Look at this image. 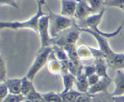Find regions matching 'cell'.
Segmentation results:
<instances>
[{"instance_id":"obj_1","label":"cell","mask_w":124,"mask_h":102,"mask_svg":"<svg viewBox=\"0 0 124 102\" xmlns=\"http://www.w3.org/2000/svg\"><path fill=\"white\" fill-rule=\"evenodd\" d=\"M105 12V8H101L100 10L99 13L97 14H94V15H91L89 17H87L86 19L80 21V23L77 25L78 27H88V28H91L92 31L96 32L97 34L106 37V38H111V37H114L116 35H118L120 33H121V30H122V26H119L117 27V30L112 32V33H104V32H101L100 28H99V25L101 24V19L103 17V14Z\"/></svg>"},{"instance_id":"obj_2","label":"cell","mask_w":124,"mask_h":102,"mask_svg":"<svg viewBox=\"0 0 124 102\" xmlns=\"http://www.w3.org/2000/svg\"><path fill=\"white\" fill-rule=\"evenodd\" d=\"M44 15V12L42 11V4H39L38 11L36 15L29 20L26 21H17V22H1L0 27L1 28H10V30H21V28H29L35 33H38L39 28V22L41 16Z\"/></svg>"},{"instance_id":"obj_3","label":"cell","mask_w":124,"mask_h":102,"mask_svg":"<svg viewBox=\"0 0 124 102\" xmlns=\"http://www.w3.org/2000/svg\"><path fill=\"white\" fill-rule=\"evenodd\" d=\"M50 35L52 38L56 37L59 35L61 33L68 30V28L74 27L75 21L70 19L69 17H65L63 15H57V14H53L50 12Z\"/></svg>"},{"instance_id":"obj_4","label":"cell","mask_w":124,"mask_h":102,"mask_svg":"<svg viewBox=\"0 0 124 102\" xmlns=\"http://www.w3.org/2000/svg\"><path fill=\"white\" fill-rule=\"evenodd\" d=\"M80 33H81L80 28L77 27V25H75L74 27L64 31L63 33H61L56 37L52 38L51 44L57 45L62 48H65V47L71 46V45H75L76 42L78 41V39L80 37Z\"/></svg>"},{"instance_id":"obj_5","label":"cell","mask_w":124,"mask_h":102,"mask_svg":"<svg viewBox=\"0 0 124 102\" xmlns=\"http://www.w3.org/2000/svg\"><path fill=\"white\" fill-rule=\"evenodd\" d=\"M52 51H53V47H51V46H48L42 50H39L33 65L30 67L27 75H26V77L29 80L34 81V79L38 75V73L45 66V64H47V62L49 60V56L52 53Z\"/></svg>"},{"instance_id":"obj_6","label":"cell","mask_w":124,"mask_h":102,"mask_svg":"<svg viewBox=\"0 0 124 102\" xmlns=\"http://www.w3.org/2000/svg\"><path fill=\"white\" fill-rule=\"evenodd\" d=\"M50 15H44L41 16L39 22V28H38V33L39 34L40 38V49L42 50L46 47L50 46L51 42H52V37L50 35Z\"/></svg>"},{"instance_id":"obj_7","label":"cell","mask_w":124,"mask_h":102,"mask_svg":"<svg viewBox=\"0 0 124 102\" xmlns=\"http://www.w3.org/2000/svg\"><path fill=\"white\" fill-rule=\"evenodd\" d=\"M78 0H61L60 14L65 17H74Z\"/></svg>"},{"instance_id":"obj_8","label":"cell","mask_w":124,"mask_h":102,"mask_svg":"<svg viewBox=\"0 0 124 102\" xmlns=\"http://www.w3.org/2000/svg\"><path fill=\"white\" fill-rule=\"evenodd\" d=\"M92 13H94V11L92 10V8L90 7L87 1H78V5H77V8H76L74 18L78 21H82L87 17L91 16L90 14Z\"/></svg>"},{"instance_id":"obj_9","label":"cell","mask_w":124,"mask_h":102,"mask_svg":"<svg viewBox=\"0 0 124 102\" xmlns=\"http://www.w3.org/2000/svg\"><path fill=\"white\" fill-rule=\"evenodd\" d=\"M76 88L80 92H88L90 88V84L88 82V77L85 75L83 71V66L80 68L78 74L76 75V82H75Z\"/></svg>"},{"instance_id":"obj_10","label":"cell","mask_w":124,"mask_h":102,"mask_svg":"<svg viewBox=\"0 0 124 102\" xmlns=\"http://www.w3.org/2000/svg\"><path fill=\"white\" fill-rule=\"evenodd\" d=\"M111 82H112V80L110 78H101L96 84L90 86L88 92L92 95H95V94H98L101 92H105V91H107V88H108V86L110 85Z\"/></svg>"},{"instance_id":"obj_11","label":"cell","mask_w":124,"mask_h":102,"mask_svg":"<svg viewBox=\"0 0 124 102\" xmlns=\"http://www.w3.org/2000/svg\"><path fill=\"white\" fill-rule=\"evenodd\" d=\"M114 84H115V88H114V91L112 92V95L113 96L124 95V71L123 70L116 71Z\"/></svg>"},{"instance_id":"obj_12","label":"cell","mask_w":124,"mask_h":102,"mask_svg":"<svg viewBox=\"0 0 124 102\" xmlns=\"http://www.w3.org/2000/svg\"><path fill=\"white\" fill-rule=\"evenodd\" d=\"M47 69L52 75H62V67L60 61L55 57L53 51L49 56V60L47 62Z\"/></svg>"},{"instance_id":"obj_13","label":"cell","mask_w":124,"mask_h":102,"mask_svg":"<svg viewBox=\"0 0 124 102\" xmlns=\"http://www.w3.org/2000/svg\"><path fill=\"white\" fill-rule=\"evenodd\" d=\"M5 83L8 86L11 94H21L22 91V79H7Z\"/></svg>"},{"instance_id":"obj_14","label":"cell","mask_w":124,"mask_h":102,"mask_svg":"<svg viewBox=\"0 0 124 102\" xmlns=\"http://www.w3.org/2000/svg\"><path fill=\"white\" fill-rule=\"evenodd\" d=\"M95 66L97 69V74L101 78H109L107 74V68L109 67L107 64V61L104 58H100V59H96L95 61Z\"/></svg>"},{"instance_id":"obj_15","label":"cell","mask_w":124,"mask_h":102,"mask_svg":"<svg viewBox=\"0 0 124 102\" xmlns=\"http://www.w3.org/2000/svg\"><path fill=\"white\" fill-rule=\"evenodd\" d=\"M61 76H62V82H63V91L61 93H64L72 89V87L76 82V76L71 74V73L63 74Z\"/></svg>"},{"instance_id":"obj_16","label":"cell","mask_w":124,"mask_h":102,"mask_svg":"<svg viewBox=\"0 0 124 102\" xmlns=\"http://www.w3.org/2000/svg\"><path fill=\"white\" fill-rule=\"evenodd\" d=\"M77 53H78V56L81 60H89L94 58L91 48L86 45H80L77 47Z\"/></svg>"},{"instance_id":"obj_17","label":"cell","mask_w":124,"mask_h":102,"mask_svg":"<svg viewBox=\"0 0 124 102\" xmlns=\"http://www.w3.org/2000/svg\"><path fill=\"white\" fill-rule=\"evenodd\" d=\"M34 88H35V85L33 83V81L29 80L27 77H24L22 79V91H21V94H23L25 97H27Z\"/></svg>"},{"instance_id":"obj_18","label":"cell","mask_w":124,"mask_h":102,"mask_svg":"<svg viewBox=\"0 0 124 102\" xmlns=\"http://www.w3.org/2000/svg\"><path fill=\"white\" fill-rule=\"evenodd\" d=\"M82 92L78 91V90H69L67 92H64V93H61V96H62V100L63 102H76L78 97L81 95Z\"/></svg>"},{"instance_id":"obj_19","label":"cell","mask_w":124,"mask_h":102,"mask_svg":"<svg viewBox=\"0 0 124 102\" xmlns=\"http://www.w3.org/2000/svg\"><path fill=\"white\" fill-rule=\"evenodd\" d=\"M93 102H114L113 95L109 94L108 91L101 92L93 95Z\"/></svg>"},{"instance_id":"obj_20","label":"cell","mask_w":124,"mask_h":102,"mask_svg":"<svg viewBox=\"0 0 124 102\" xmlns=\"http://www.w3.org/2000/svg\"><path fill=\"white\" fill-rule=\"evenodd\" d=\"M42 97H43L44 102H63L61 93H56L53 91L42 93Z\"/></svg>"},{"instance_id":"obj_21","label":"cell","mask_w":124,"mask_h":102,"mask_svg":"<svg viewBox=\"0 0 124 102\" xmlns=\"http://www.w3.org/2000/svg\"><path fill=\"white\" fill-rule=\"evenodd\" d=\"M26 98L32 102H44L43 97H42V93H39L36 88H34L32 91H31V93Z\"/></svg>"},{"instance_id":"obj_22","label":"cell","mask_w":124,"mask_h":102,"mask_svg":"<svg viewBox=\"0 0 124 102\" xmlns=\"http://www.w3.org/2000/svg\"><path fill=\"white\" fill-rule=\"evenodd\" d=\"M26 97L23 94H8L1 102H23Z\"/></svg>"},{"instance_id":"obj_23","label":"cell","mask_w":124,"mask_h":102,"mask_svg":"<svg viewBox=\"0 0 124 102\" xmlns=\"http://www.w3.org/2000/svg\"><path fill=\"white\" fill-rule=\"evenodd\" d=\"M7 80V67H6V62L3 58L0 60V81L1 82H5Z\"/></svg>"},{"instance_id":"obj_24","label":"cell","mask_w":124,"mask_h":102,"mask_svg":"<svg viewBox=\"0 0 124 102\" xmlns=\"http://www.w3.org/2000/svg\"><path fill=\"white\" fill-rule=\"evenodd\" d=\"M87 1L94 12L101 10L102 8L103 3H104V0H87Z\"/></svg>"},{"instance_id":"obj_25","label":"cell","mask_w":124,"mask_h":102,"mask_svg":"<svg viewBox=\"0 0 124 102\" xmlns=\"http://www.w3.org/2000/svg\"><path fill=\"white\" fill-rule=\"evenodd\" d=\"M103 5L119 8L121 6H124V0H104Z\"/></svg>"},{"instance_id":"obj_26","label":"cell","mask_w":124,"mask_h":102,"mask_svg":"<svg viewBox=\"0 0 124 102\" xmlns=\"http://www.w3.org/2000/svg\"><path fill=\"white\" fill-rule=\"evenodd\" d=\"M76 102H93V95L89 92H82Z\"/></svg>"},{"instance_id":"obj_27","label":"cell","mask_w":124,"mask_h":102,"mask_svg":"<svg viewBox=\"0 0 124 102\" xmlns=\"http://www.w3.org/2000/svg\"><path fill=\"white\" fill-rule=\"evenodd\" d=\"M8 94H10L8 86L5 83V82H1V84H0V98H1V100H3Z\"/></svg>"},{"instance_id":"obj_28","label":"cell","mask_w":124,"mask_h":102,"mask_svg":"<svg viewBox=\"0 0 124 102\" xmlns=\"http://www.w3.org/2000/svg\"><path fill=\"white\" fill-rule=\"evenodd\" d=\"M83 71L85 73V75L87 77H90L92 75H94L97 73V69H96V66H93V65H90V66H83Z\"/></svg>"},{"instance_id":"obj_29","label":"cell","mask_w":124,"mask_h":102,"mask_svg":"<svg viewBox=\"0 0 124 102\" xmlns=\"http://www.w3.org/2000/svg\"><path fill=\"white\" fill-rule=\"evenodd\" d=\"M101 78L97 74H94V75H92V76H90V77H88V82H89V84H90V86H92V85H94V84H96L100 80H101Z\"/></svg>"},{"instance_id":"obj_30","label":"cell","mask_w":124,"mask_h":102,"mask_svg":"<svg viewBox=\"0 0 124 102\" xmlns=\"http://www.w3.org/2000/svg\"><path fill=\"white\" fill-rule=\"evenodd\" d=\"M0 2H1V5H10L14 8H17V9L19 8L14 0H0Z\"/></svg>"},{"instance_id":"obj_31","label":"cell","mask_w":124,"mask_h":102,"mask_svg":"<svg viewBox=\"0 0 124 102\" xmlns=\"http://www.w3.org/2000/svg\"><path fill=\"white\" fill-rule=\"evenodd\" d=\"M114 102H124V95H119V96H113Z\"/></svg>"},{"instance_id":"obj_32","label":"cell","mask_w":124,"mask_h":102,"mask_svg":"<svg viewBox=\"0 0 124 102\" xmlns=\"http://www.w3.org/2000/svg\"><path fill=\"white\" fill-rule=\"evenodd\" d=\"M37 1H38V4H42V5L46 4V2H45V0H37Z\"/></svg>"},{"instance_id":"obj_33","label":"cell","mask_w":124,"mask_h":102,"mask_svg":"<svg viewBox=\"0 0 124 102\" xmlns=\"http://www.w3.org/2000/svg\"><path fill=\"white\" fill-rule=\"evenodd\" d=\"M23 102H32V101H30L29 99H27V98H26V99H25V100H24Z\"/></svg>"},{"instance_id":"obj_34","label":"cell","mask_w":124,"mask_h":102,"mask_svg":"<svg viewBox=\"0 0 124 102\" xmlns=\"http://www.w3.org/2000/svg\"><path fill=\"white\" fill-rule=\"evenodd\" d=\"M119 9H122V10H124V6H121V7H119Z\"/></svg>"},{"instance_id":"obj_35","label":"cell","mask_w":124,"mask_h":102,"mask_svg":"<svg viewBox=\"0 0 124 102\" xmlns=\"http://www.w3.org/2000/svg\"><path fill=\"white\" fill-rule=\"evenodd\" d=\"M78 1H86V0H78Z\"/></svg>"}]
</instances>
